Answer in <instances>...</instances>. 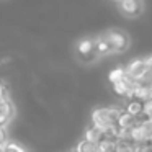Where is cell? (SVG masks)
I'll list each match as a JSON object with an SVG mask.
<instances>
[{"label":"cell","mask_w":152,"mask_h":152,"mask_svg":"<svg viewBox=\"0 0 152 152\" xmlns=\"http://www.w3.org/2000/svg\"><path fill=\"white\" fill-rule=\"evenodd\" d=\"M119 113H121V111L116 110V108H100V110H95L93 115H92L93 126H96L102 132H105L110 126L116 124V119H118Z\"/></svg>","instance_id":"6da1fadb"},{"label":"cell","mask_w":152,"mask_h":152,"mask_svg":"<svg viewBox=\"0 0 152 152\" xmlns=\"http://www.w3.org/2000/svg\"><path fill=\"white\" fill-rule=\"evenodd\" d=\"M77 51H79V57L83 62H92L96 59V49H95V39L92 38H83L77 44Z\"/></svg>","instance_id":"7a4b0ae2"},{"label":"cell","mask_w":152,"mask_h":152,"mask_svg":"<svg viewBox=\"0 0 152 152\" xmlns=\"http://www.w3.org/2000/svg\"><path fill=\"white\" fill-rule=\"evenodd\" d=\"M105 34H106V38H108L111 48H113V53H121V51L128 49L129 38H128V34H126L124 31L113 30V31H108V33H105Z\"/></svg>","instance_id":"3957f363"},{"label":"cell","mask_w":152,"mask_h":152,"mask_svg":"<svg viewBox=\"0 0 152 152\" xmlns=\"http://www.w3.org/2000/svg\"><path fill=\"white\" fill-rule=\"evenodd\" d=\"M149 74V69L145 66V59H136L126 67V75H129L134 80H142Z\"/></svg>","instance_id":"277c9868"},{"label":"cell","mask_w":152,"mask_h":152,"mask_svg":"<svg viewBox=\"0 0 152 152\" xmlns=\"http://www.w3.org/2000/svg\"><path fill=\"white\" fill-rule=\"evenodd\" d=\"M119 10L126 17H137L142 12V2L141 0H118Z\"/></svg>","instance_id":"5b68a950"},{"label":"cell","mask_w":152,"mask_h":152,"mask_svg":"<svg viewBox=\"0 0 152 152\" xmlns=\"http://www.w3.org/2000/svg\"><path fill=\"white\" fill-rule=\"evenodd\" d=\"M95 49L98 56H106V54L113 53V48L110 44L108 38H106V34H102V36H98L95 39Z\"/></svg>","instance_id":"8992f818"},{"label":"cell","mask_w":152,"mask_h":152,"mask_svg":"<svg viewBox=\"0 0 152 152\" xmlns=\"http://www.w3.org/2000/svg\"><path fill=\"white\" fill-rule=\"evenodd\" d=\"M116 124H118V128H121V129H128V128H131V126L134 124V116L129 115L128 111H124V113L121 111V113L118 115Z\"/></svg>","instance_id":"52a82bcc"},{"label":"cell","mask_w":152,"mask_h":152,"mask_svg":"<svg viewBox=\"0 0 152 152\" xmlns=\"http://www.w3.org/2000/svg\"><path fill=\"white\" fill-rule=\"evenodd\" d=\"M142 105H144L142 100L132 98L131 102L126 105V111H128L129 115H132V116H137V115H141V113H142Z\"/></svg>","instance_id":"ba28073f"},{"label":"cell","mask_w":152,"mask_h":152,"mask_svg":"<svg viewBox=\"0 0 152 152\" xmlns=\"http://www.w3.org/2000/svg\"><path fill=\"white\" fill-rule=\"evenodd\" d=\"M129 131H131V139L136 142H141V141H145V139H147V134H145L144 128H142L141 124H137V126L132 124Z\"/></svg>","instance_id":"9c48e42d"},{"label":"cell","mask_w":152,"mask_h":152,"mask_svg":"<svg viewBox=\"0 0 152 152\" xmlns=\"http://www.w3.org/2000/svg\"><path fill=\"white\" fill-rule=\"evenodd\" d=\"M103 132L100 131L96 126H92V128H87V131H85V141H90V142H95L96 144V141L100 139V136H102Z\"/></svg>","instance_id":"30bf717a"},{"label":"cell","mask_w":152,"mask_h":152,"mask_svg":"<svg viewBox=\"0 0 152 152\" xmlns=\"http://www.w3.org/2000/svg\"><path fill=\"white\" fill-rule=\"evenodd\" d=\"M124 75H126V69H123V67H116V69H113L111 72H110L108 79H110L111 83H116V82H119V80L124 79Z\"/></svg>","instance_id":"8fae6325"},{"label":"cell","mask_w":152,"mask_h":152,"mask_svg":"<svg viewBox=\"0 0 152 152\" xmlns=\"http://www.w3.org/2000/svg\"><path fill=\"white\" fill-rule=\"evenodd\" d=\"M75 151L77 152H96V144L95 142H90V141H83L77 145Z\"/></svg>","instance_id":"7c38bea8"},{"label":"cell","mask_w":152,"mask_h":152,"mask_svg":"<svg viewBox=\"0 0 152 152\" xmlns=\"http://www.w3.org/2000/svg\"><path fill=\"white\" fill-rule=\"evenodd\" d=\"M5 147V152H28L25 147H21L18 142H13V141H7L4 144Z\"/></svg>","instance_id":"4fadbf2b"},{"label":"cell","mask_w":152,"mask_h":152,"mask_svg":"<svg viewBox=\"0 0 152 152\" xmlns=\"http://www.w3.org/2000/svg\"><path fill=\"white\" fill-rule=\"evenodd\" d=\"M115 152H134V149L131 147V144H129L128 141H121V142L116 144Z\"/></svg>","instance_id":"5bb4252c"},{"label":"cell","mask_w":152,"mask_h":152,"mask_svg":"<svg viewBox=\"0 0 152 152\" xmlns=\"http://www.w3.org/2000/svg\"><path fill=\"white\" fill-rule=\"evenodd\" d=\"M8 121H10V118H8L4 111H0V128H5Z\"/></svg>","instance_id":"9a60e30c"},{"label":"cell","mask_w":152,"mask_h":152,"mask_svg":"<svg viewBox=\"0 0 152 152\" xmlns=\"http://www.w3.org/2000/svg\"><path fill=\"white\" fill-rule=\"evenodd\" d=\"M145 66H147L149 72H152V56H149L147 59H145Z\"/></svg>","instance_id":"2e32d148"},{"label":"cell","mask_w":152,"mask_h":152,"mask_svg":"<svg viewBox=\"0 0 152 152\" xmlns=\"http://www.w3.org/2000/svg\"><path fill=\"white\" fill-rule=\"evenodd\" d=\"M0 152H5V147H4V144L0 145Z\"/></svg>","instance_id":"e0dca14e"}]
</instances>
